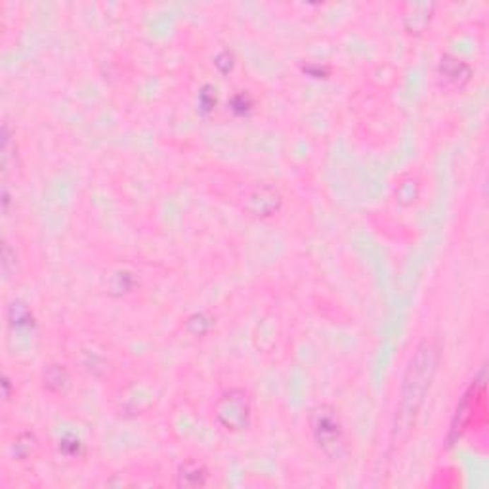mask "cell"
Listing matches in <instances>:
<instances>
[{
	"label": "cell",
	"mask_w": 489,
	"mask_h": 489,
	"mask_svg": "<svg viewBox=\"0 0 489 489\" xmlns=\"http://www.w3.org/2000/svg\"><path fill=\"white\" fill-rule=\"evenodd\" d=\"M230 110L235 115H249L252 110V100L247 94H235L230 102Z\"/></svg>",
	"instance_id": "obj_12"
},
{
	"label": "cell",
	"mask_w": 489,
	"mask_h": 489,
	"mask_svg": "<svg viewBox=\"0 0 489 489\" xmlns=\"http://www.w3.org/2000/svg\"><path fill=\"white\" fill-rule=\"evenodd\" d=\"M281 205H283V195L279 194L277 187L268 186V184L251 189L245 199V211L257 218H270L279 213Z\"/></svg>",
	"instance_id": "obj_4"
},
{
	"label": "cell",
	"mask_w": 489,
	"mask_h": 489,
	"mask_svg": "<svg viewBox=\"0 0 489 489\" xmlns=\"http://www.w3.org/2000/svg\"><path fill=\"white\" fill-rule=\"evenodd\" d=\"M211 472L205 463L197 459H187L176 470V485L178 488H203L208 482Z\"/></svg>",
	"instance_id": "obj_6"
},
{
	"label": "cell",
	"mask_w": 489,
	"mask_h": 489,
	"mask_svg": "<svg viewBox=\"0 0 489 489\" xmlns=\"http://www.w3.org/2000/svg\"><path fill=\"white\" fill-rule=\"evenodd\" d=\"M42 387L46 392L56 394V396H65L71 388V375L65 369V365L52 363L42 373Z\"/></svg>",
	"instance_id": "obj_7"
},
{
	"label": "cell",
	"mask_w": 489,
	"mask_h": 489,
	"mask_svg": "<svg viewBox=\"0 0 489 489\" xmlns=\"http://www.w3.org/2000/svg\"><path fill=\"white\" fill-rule=\"evenodd\" d=\"M214 65L218 67V71L222 73V75H228V73L233 69V65H235V58H233L232 52L224 50V52H220L218 56H216Z\"/></svg>",
	"instance_id": "obj_14"
},
{
	"label": "cell",
	"mask_w": 489,
	"mask_h": 489,
	"mask_svg": "<svg viewBox=\"0 0 489 489\" xmlns=\"http://www.w3.org/2000/svg\"><path fill=\"white\" fill-rule=\"evenodd\" d=\"M440 365V348L434 341H423L415 348L407 363L406 375L399 388V401L394 420V440H403L415 426L418 413L425 406L426 394Z\"/></svg>",
	"instance_id": "obj_1"
},
{
	"label": "cell",
	"mask_w": 489,
	"mask_h": 489,
	"mask_svg": "<svg viewBox=\"0 0 489 489\" xmlns=\"http://www.w3.org/2000/svg\"><path fill=\"white\" fill-rule=\"evenodd\" d=\"M2 390H4V401H10V379L8 377H4V380H2Z\"/></svg>",
	"instance_id": "obj_15"
},
{
	"label": "cell",
	"mask_w": 489,
	"mask_h": 489,
	"mask_svg": "<svg viewBox=\"0 0 489 489\" xmlns=\"http://www.w3.org/2000/svg\"><path fill=\"white\" fill-rule=\"evenodd\" d=\"M413 13H406V25L411 33H423L430 23L434 4H409Z\"/></svg>",
	"instance_id": "obj_8"
},
{
	"label": "cell",
	"mask_w": 489,
	"mask_h": 489,
	"mask_svg": "<svg viewBox=\"0 0 489 489\" xmlns=\"http://www.w3.org/2000/svg\"><path fill=\"white\" fill-rule=\"evenodd\" d=\"M214 417L225 432H237L247 430L251 426L252 407L249 394L241 390V388H232L216 399L214 403Z\"/></svg>",
	"instance_id": "obj_3"
},
{
	"label": "cell",
	"mask_w": 489,
	"mask_h": 489,
	"mask_svg": "<svg viewBox=\"0 0 489 489\" xmlns=\"http://www.w3.org/2000/svg\"><path fill=\"white\" fill-rule=\"evenodd\" d=\"M310 432L314 436V442L322 449L323 455H327L331 461H338L346 453V436L342 426L341 415L335 407L329 403H319L312 407L308 415Z\"/></svg>",
	"instance_id": "obj_2"
},
{
	"label": "cell",
	"mask_w": 489,
	"mask_h": 489,
	"mask_svg": "<svg viewBox=\"0 0 489 489\" xmlns=\"http://www.w3.org/2000/svg\"><path fill=\"white\" fill-rule=\"evenodd\" d=\"M438 77L442 84L449 86L453 90H463L472 81V67L463 59H459L457 56L445 54L438 64Z\"/></svg>",
	"instance_id": "obj_5"
},
{
	"label": "cell",
	"mask_w": 489,
	"mask_h": 489,
	"mask_svg": "<svg viewBox=\"0 0 489 489\" xmlns=\"http://www.w3.org/2000/svg\"><path fill=\"white\" fill-rule=\"evenodd\" d=\"M10 319L16 327H31L33 325V314L31 310L27 308L25 304L21 302H13L10 306Z\"/></svg>",
	"instance_id": "obj_11"
},
{
	"label": "cell",
	"mask_w": 489,
	"mask_h": 489,
	"mask_svg": "<svg viewBox=\"0 0 489 489\" xmlns=\"http://www.w3.org/2000/svg\"><path fill=\"white\" fill-rule=\"evenodd\" d=\"M213 325H214L213 317H208L206 314H203V312H201V314H194L192 317H187V323H186L187 331L195 336L206 335V333L213 329Z\"/></svg>",
	"instance_id": "obj_10"
},
{
	"label": "cell",
	"mask_w": 489,
	"mask_h": 489,
	"mask_svg": "<svg viewBox=\"0 0 489 489\" xmlns=\"http://www.w3.org/2000/svg\"><path fill=\"white\" fill-rule=\"evenodd\" d=\"M39 447L37 436L33 432H21L18 438L13 440L12 444V455L18 461H27L35 455V451Z\"/></svg>",
	"instance_id": "obj_9"
},
{
	"label": "cell",
	"mask_w": 489,
	"mask_h": 489,
	"mask_svg": "<svg viewBox=\"0 0 489 489\" xmlns=\"http://www.w3.org/2000/svg\"><path fill=\"white\" fill-rule=\"evenodd\" d=\"M12 264H18V254L12 251L10 243H4V249H2V270H4V276L12 277V273L16 271V268H12Z\"/></svg>",
	"instance_id": "obj_13"
}]
</instances>
